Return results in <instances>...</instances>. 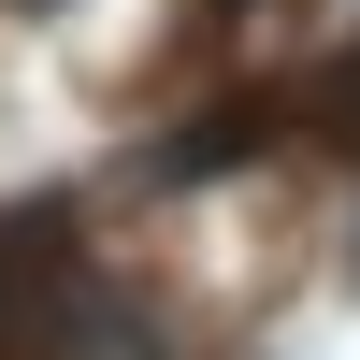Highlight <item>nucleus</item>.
<instances>
[{
    "mask_svg": "<svg viewBox=\"0 0 360 360\" xmlns=\"http://www.w3.org/2000/svg\"><path fill=\"white\" fill-rule=\"evenodd\" d=\"M101 332V288H86V245L58 217H0V360H58Z\"/></svg>",
    "mask_w": 360,
    "mask_h": 360,
    "instance_id": "obj_1",
    "label": "nucleus"
},
{
    "mask_svg": "<svg viewBox=\"0 0 360 360\" xmlns=\"http://www.w3.org/2000/svg\"><path fill=\"white\" fill-rule=\"evenodd\" d=\"M29 15H58V0H29Z\"/></svg>",
    "mask_w": 360,
    "mask_h": 360,
    "instance_id": "obj_3",
    "label": "nucleus"
},
{
    "mask_svg": "<svg viewBox=\"0 0 360 360\" xmlns=\"http://www.w3.org/2000/svg\"><path fill=\"white\" fill-rule=\"evenodd\" d=\"M317 115H332V130L360 144V58H346V72H332V86H317Z\"/></svg>",
    "mask_w": 360,
    "mask_h": 360,
    "instance_id": "obj_2",
    "label": "nucleus"
}]
</instances>
